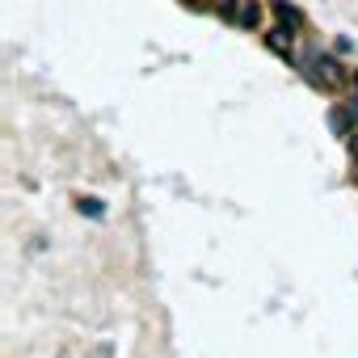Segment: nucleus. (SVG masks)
Returning <instances> with one entry per match:
<instances>
[{"label": "nucleus", "instance_id": "nucleus-1", "mask_svg": "<svg viewBox=\"0 0 358 358\" xmlns=\"http://www.w3.org/2000/svg\"><path fill=\"white\" fill-rule=\"evenodd\" d=\"M303 76H308L316 89H337V85L345 80V68H341L337 55H329V51H308V59H303Z\"/></svg>", "mask_w": 358, "mask_h": 358}, {"label": "nucleus", "instance_id": "nucleus-2", "mask_svg": "<svg viewBox=\"0 0 358 358\" xmlns=\"http://www.w3.org/2000/svg\"><path fill=\"white\" fill-rule=\"evenodd\" d=\"M295 26H287V22H274L270 30H266V47L274 51V55H282V59H291L295 55Z\"/></svg>", "mask_w": 358, "mask_h": 358}, {"label": "nucleus", "instance_id": "nucleus-3", "mask_svg": "<svg viewBox=\"0 0 358 358\" xmlns=\"http://www.w3.org/2000/svg\"><path fill=\"white\" fill-rule=\"evenodd\" d=\"M228 17L241 26V30H257L262 26V0H236L228 9Z\"/></svg>", "mask_w": 358, "mask_h": 358}, {"label": "nucleus", "instance_id": "nucleus-4", "mask_svg": "<svg viewBox=\"0 0 358 358\" xmlns=\"http://www.w3.org/2000/svg\"><path fill=\"white\" fill-rule=\"evenodd\" d=\"M274 13H278V22H287V26H295V30H303V13L291 5V0H274Z\"/></svg>", "mask_w": 358, "mask_h": 358}, {"label": "nucleus", "instance_id": "nucleus-5", "mask_svg": "<svg viewBox=\"0 0 358 358\" xmlns=\"http://www.w3.org/2000/svg\"><path fill=\"white\" fill-rule=\"evenodd\" d=\"M350 122H354V114H350L345 106L329 110V127H333V135H345V139H350Z\"/></svg>", "mask_w": 358, "mask_h": 358}, {"label": "nucleus", "instance_id": "nucleus-6", "mask_svg": "<svg viewBox=\"0 0 358 358\" xmlns=\"http://www.w3.org/2000/svg\"><path fill=\"white\" fill-rule=\"evenodd\" d=\"M76 211H80L85 220H101V215H106V203H101V199H80Z\"/></svg>", "mask_w": 358, "mask_h": 358}, {"label": "nucleus", "instance_id": "nucleus-7", "mask_svg": "<svg viewBox=\"0 0 358 358\" xmlns=\"http://www.w3.org/2000/svg\"><path fill=\"white\" fill-rule=\"evenodd\" d=\"M350 160H358V131H350Z\"/></svg>", "mask_w": 358, "mask_h": 358}]
</instances>
